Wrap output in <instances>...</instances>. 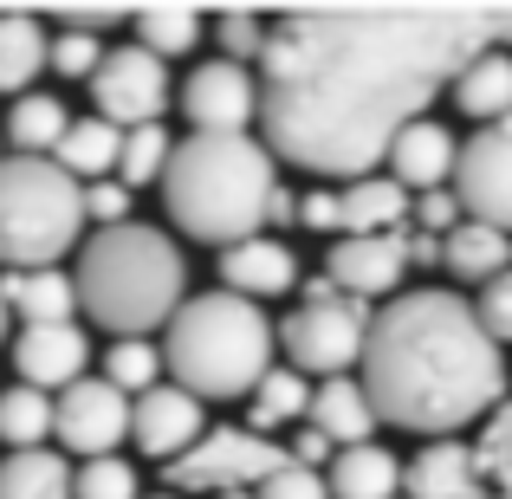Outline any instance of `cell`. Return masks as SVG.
Wrapping results in <instances>:
<instances>
[{"label":"cell","instance_id":"obj_38","mask_svg":"<svg viewBox=\"0 0 512 499\" xmlns=\"http://www.w3.org/2000/svg\"><path fill=\"white\" fill-rule=\"evenodd\" d=\"M461 221H467V208H461V195H454V188H435V195H415V214H409V227H415V234H428V240H448Z\"/></svg>","mask_w":512,"mask_h":499},{"label":"cell","instance_id":"obj_29","mask_svg":"<svg viewBox=\"0 0 512 499\" xmlns=\"http://www.w3.org/2000/svg\"><path fill=\"white\" fill-rule=\"evenodd\" d=\"M65 130H72V111H65L59 98H46V91H26V98H13L7 111V143L20 156H52L65 143Z\"/></svg>","mask_w":512,"mask_h":499},{"label":"cell","instance_id":"obj_13","mask_svg":"<svg viewBox=\"0 0 512 499\" xmlns=\"http://www.w3.org/2000/svg\"><path fill=\"white\" fill-rule=\"evenodd\" d=\"M182 111L195 124V137H247V124L260 117V85L247 65L208 59L182 78Z\"/></svg>","mask_w":512,"mask_h":499},{"label":"cell","instance_id":"obj_1","mask_svg":"<svg viewBox=\"0 0 512 499\" xmlns=\"http://www.w3.org/2000/svg\"><path fill=\"white\" fill-rule=\"evenodd\" d=\"M512 39V13H292L260 59V130L292 169L363 182L422 104Z\"/></svg>","mask_w":512,"mask_h":499},{"label":"cell","instance_id":"obj_44","mask_svg":"<svg viewBox=\"0 0 512 499\" xmlns=\"http://www.w3.org/2000/svg\"><path fill=\"white\" fill-rule=\"evenodd\" d=\"M221 499H260V493H221Z\"/></svg>","mask_w":512,"mask_h":499},{"label":"cell","instance_id":"obj_21","mask_svg":"<svg viewBox=\"0 0 512 499\" xmlns=\"http://www.w3.org/2000/svg\"><path fill=\"white\" fill-rule=\"evenodd\" d=\"M402 487H409V499H487L480 493L474 448H461V441H428V448L402 467Z\"/></svg>","mask_w":512,"mask_h":499},{"label":"cell","instance_id":"obj_39","mask_svg":"<svg viewBox=\"0 0 512 499\" xmlns=\"http://www.w3.org/2000/svg\"><path fill=\"white\" fill-rule=\"evenodd\" d=\"M260 499H331V480L318 474V467H299V461H292V467H279V474L260 487Z\"/></svg>","mask_w":512,"mask_h":499},{"label":"cell","instance_id":"obj_36","mask_svg":"<svg viewBox=\"0 0 512 499\" xmlns=\"http://www.w3.org/2000/svg\"><path fill=\"white\" fill-rule=\"evenodd\" d=\"M98 65H104V39L98 33H78V26L52 33V72L59 78H98Z\"/></svg>","mask_w":512,"mask_h":499},{"label":"cell","instance_id":"obj_12","mask_svg":"<svg viewBox=\"0 0 512 499\" xmlns=\"http://www.w3.org/2000/svg\"><path fill=\"white\" fill-rule=\"evenodd\" d=\"M454 195H461L467 221H487L500 234H512V117L467 137L461 169H454Z\"/></svg>","mask_w":512,"mask_h":499},{"label":"cell","instance_id":"obj_42","mask_svg":"<svg viewBox=\"0 0 512 499\" xmlns=\"http://www.w3.org/2000/svg\"><path fill=\"white\" fill-rule=\"evenodd\" d=\"M292 461H299V467H318V461H338V448H331V441L318 435L312 422H305V428H299V441H292Z\"/></svg>","mask_w":512,"mask_h":499},{"label":"cell","instance_id":"obj_27","mask_svg":"<svg viewBox=\"0 0 512 499\" xmlns=\"http://www.w3.org/2000/svg\"><path fill=\"white\" fill-rule=\"evenodd\" d=\"M402 493V461L389 448H344L331 461V499H396Z\"/></svg>","mask_w":512,"mask_h":499},{"label":"cell","instance_id":"obj_33","mask_svg":"<svg viewBox=\"0 0 512 499\" xmlns=\"http://www.w3.org/2000/svg\"><path fill=\"white\" fill-rule=\"evenodd\" d=\"M169 156H175V137L163 124H143V130H124V163H117V182L124 188H150L169 175Z\"/></svg>","mask_w":512,"mask_h":499},{"label":"cell","instance_id":"obj_45","mask_svg":"<svg viewBox=\"0 0 512 499\" xmlns=\"http://www.w3.org/2000/svg\"><path fill=\"white\" fill-rule=\"evenodd\" d=\"M143 499H182V493H143Z\"/></svg>","mask_w":512,"mask_h":499},{"label":"cell","instance_id":"obj_10","mask_svg":"<svg viewBox=\"0 0 512 499\" xmlns=\"http://www.w3.org/2000/svg\"><path fill=\"white\" fill-rule=\"evenodd\" d=\"M169 98H182V91L169 85V65L143 46H111L104 65H98V78H91V104H98V117L117 124V130L163 124Z\"/></svg>","mask_w":512,"mask_h":499},{"label":"cell","instance_id":"obj_9","mask_svg":"<svg viewBox=\"0 0 512 499\" xmlns=\"http://www.w3.org/2000/svg\"><path fill=\"white\" fill-rule=\"evenodd\" d=\"M409 266H441V240L415 234V227H402V234H363V240H338V247L325 253V279L344 292V299H383V292L402 286V273Z\"/></svg>","mask_w":512,"mask_h":499},{"label":"cell","instance_id":"obj_6","mask_svg":"<svg viewBox=\"0 0 512 499\" xmlns=\"http://www.w3.org/2000/svg\"><path fill=\"white\" fill-rule=\"evenodd\" d=\"M85 234V182L52 156H0V273H39Z\"/></svg>","mask_w":512,"mask_h":499},{"label":"cell","instance_id":"obj_8","mask_svg":"<svg viewBox=\"0 0 512 499\" xmlns=\"http://www.w3.org/2000/svg\"><path fill=\"white\" fill-rule=\"evenodd\" d=\"M279 467H292V448H279L273 435H253V428H208V435H201L175 467H163V474H169V493L221 499V493H260Z\"/></svg>","mask_w":512,"mask_h":499},{"label":"cell","instance_id":"obj_26","mask_svg":"<svg viewBox=\"0 0 512 499\" xmlns=\"http://www.w3.org/2000/svg\"><path fill=\"white\" fill-rule=\"evenodd\" d=\"M454 104H461L480 130L506 124V117H512V59H506V52H487V59L467 65V72L454 78Z\"/></svg>","mask_w":512,"mask_h":499},{"label":"cell","instance_id":"obj_19","mask_svg":"<svg viewBox=\"0 0 512 499\" xmlns=\"http://www.w3.org/2000/svg\"><path fill=\"white\" fill-rule=\"evenodd\" d=\"M312 428L331 441V448H370L376 435V402L363 389V376H331V383L312 389Z\"/></svg>","mask_w":512,"mask_h":499},{"label":"cell","instance_id":"obj_31","mask_svg":"<svg viewBox=\"0 0 512 499\" xmlns=\"http://www.w3.org/2000/svg\"><path fill=\"white\" fill-rule=\"evenodd\" d=\"M163 344H150V337H117L111 350H104V383L124 389L130 402L150 396V389H163Z\"/></svg>","mask_w":512,"mask_h":499},{"label":"cell","instance_id":"obj_15","mask_svg":"<svg viewBox=\"0 0 512 499\" xmlns=\"http://www.w3.org/2000/svg\"><path fill=\"white\" fill-rule=\"evenodd\" d=\"M208 435V402L188 396L182 383H163L150 396H137V415H130V441H137L150 461H182L195 441Z\"/></svg>","mask_w":512,"mask_h":499},{"label":"cell","instance_id":"obj_20","mask_svg":"<svg viewBox=\"0 0 512 499\" xmlns=\"http://www.w3.org/2000/svg\"><path fill=\"white\" fill-rule=\"evenodd\" d=\"M0 299L20 325H72L78 305V273H59V266H39V273H0Z\"/></svg>","mask_w":512,"mask_h":499},{"label":"cell","instance_id":"obj_4","mask_svg":"<svg viewBox=\"0 0 512 499\" xmlns=\"http://www.w3.org/2000/svg\"><path fill=\"white\" fill-rule=\"evenodd\" d=\"M78 305L111 337L169 331V318L188 305V260L182 247L150 221L98 227L78 253Z\"/></svg>","mask_w":512,"mask_h":499},{"label":"cell","instance_id":"obj_22","mask_svg":"<svg viewBox=\"0 0 512 499\" xmlns=\"http://www.w3.org/2000/svg\"><path fill=\"white\" fill-rule=\"evenodd\" d=\"M441 266H448L461 286L487 292L500 273H512V234H500V227H487V221H461L441 240Z\"/></svg>","mask_w":512,"mask_h":499},{"label":"cell","instance_id":"obj_30","mask_svg":"<svg viewBox=\"0 0 512 499\" xmlns=\"http://www.w3.org/2000/svg\"><path fill=\"white\" fill-rule=\"evenodd\" d=\"M0 441H7L13 454L46 448L52 441V396L46 389H26V383L0 389Z\"/></svg>","mask_w":512,"mask_h":499},{"label":"cell","instance_id":"obj_43","mask_svg":"<svg viewBox=\"0 0 512 499\" xmlns=\"http://www.w3.org/2000/svg\"><path fill=\"white\" fill-rule=\"evenodd\" d=\"M7 325H13V312H7V299H0V344H7Z\"/></svg>","mask_w":512,"mask_h":499},{"label":"cell","instance_id":"obj_5","mask_svg":"<svg viewBox=\"0 0 512 499\" xmlns=\"http://www.w3.org/2000/svg\"><path fill=\"white\" fill-rule=\"evenodd\" d=\"M273 344L279 331L266 312L240 292H195L163 331V363L169 376L201 402H234L273 376Z\"/></svg>","mask_w":512,"mask_h":499},{"label":"cell","instance_id":"obj_2","mask_svg":"<svg viewBox=\"0 0 512 499\" xmlns=\"http://www.w3.org/2000/svg\"><path fill=\"white\" fill-rule=\"evenodd\" d=\"M363 389L376 422L448 441L454 428L487 422L506 402V357L461 292L422 286L376 312L363 344Z\"/></svg>","mask_w":512,"mask_h":499},{"label":"cell","instance_id":"obj_40","mask_svg":"<svg viewBox=\"0 0 512 499\" xmlns=\"http://www.w3.org/2000/svg\"><path fill=\"white\" fill-rule=\"evenodd\" d=\"M85 221L124 227V221H130V188H124V182H91V188H85Z\"/></svg>","mask_w":512,"mask_h":499},{"label":"cell","instance_id":"obj_41","mask_svg":"<svg viewBox=\"0 0 512 499\" xmlns=\"http://www.w3.org/2000/svg\"><path fill=\"white\" fill-rule=\"evenodd\" d=\"M474 312H480V325L500 337V344H512V273H500L487 292H480V305H474Z\"/></svg>","mask_w":512,"mask_h":499},{"label":"cell","instance_id":"obj_34","mask_svg":"<svg viewBox=\"0 0 512 499\" xmlns=\"http://www.w3.org/2000/svg\"><path fill=\"white\" fill-rule=\"evenodd\" d=\"M474 467H480V480H487L493 493H512V402H500V409L480 422Z\"/></svg>","mask_w":512,"mask_h":499},{"label":"cell","instance_id":"obj_7","mask_svg":"<svg viewBox=\"0 0 512 499\" xmlns=\"http://www.w3.org/2000/svg\"><path fill=\"white\" fill-rule=\"evenodd\" d=\"M370 325L376 312L363 299H344L331 279H312V292H305L299 312H286V325H279V350H286V363L299 376H350V363L363 357V344H370Z\"/></svg>","mask_w":512,"mask_h":499},{"label":"cell","instance_id":"obj_17","mask_svg":"<svg viewBox=\"0 0 512 499\" xmlns=\"http://www.w3.org/2000/svg\"><path fill=\"white\" fill-rule=\"evenodd\" d=\"M415 214V195L396 175H363V182L338 188V240H363V234H402Z\"/></svg>","mask_w":512,"mask_h":499},{"label":"cell","instance_id":"obj_46","mask_svg":"<svg viewBox=\"0 0 512 499\" xmlns=\"http://www.w3.org/2000/svg\"><path fill=\"white\" fill-rule=\"evenodd\" d=\"M487 499H512V493H487Z\"/></svg>","mask_w":512,"mask_h":499},{"label":"cell","instance_id":"obj_18","mask_svg":"<svg viewBox=\"0 0 512 499\" xmlns=\"http://www.w3.org/2000/svg\"><path fill=\"white\" fill-rule=\"evenodd\" d=\"M221 279H227V292H240V299L260 305V299H279V292L299 286V260H292L286 240L253 234V240H240V247L221 253Z\"/></svg>","mask_w":512,"mask_h":499},{"label":"cell","instance_id":"obj_16","mask_svg":"<svg viewBox=\"0 0 512 499\" xmlns=\"http://www.w3.org/2000/svg\"><path fill=\"white\" fill-rule=\"evenodd\" d=\"M454 169H461V143H454V130L435 124V117L409 124L396 137V150H389V175H396L409 195H435V188H448Z\"/></svg>","mask_w":512,"mask_h":499},{"label":"cell","instance_id":"obj_11","mask_svg":"<svg viewBox=\"0 0 512 499\" xmlns=\"http://www.w3.org/2000/svg\"><path fill=\"white\" fill-rule=\"evenodd\" d=\"M130 415H137V402L124 389H111L104 376H85L65 396H52V441L78 461H104L130 441Z\"/></svg>","mask_w":512,"mask_h":499},{"label":"cell","instance_id":"obj_28","mask_svg":"<svg viewBox=\"0 0 512 499\" xmlns=\"http://www.w3.org/2000/svg\"><path fill=\"white\" fill-rule=\"evenodd\" d=\"M286 422H312V383L292 363H273V376L247 396V428L253 435H273Z\"/></svg>","mask_w":512,"mask_h":499},{"label":"cell","instance_id":"obj_37","mask_svg":"<svg viewBox=\"0 0 512 499\" xmlns=\"http://www.w3.org/2000/svg\"><path fill=\"white\" fill-rule=\"evenodd\" d=\"M214 39H221V52L234 65L247 59H266V46H273V26H260L253 13H227V20H214Z\"/></svg>","mask_w":512,"mask_h":499},{"label":"cell","instance_id":"obj_32","mask_svg":"<svg viewBox=\"0 0 512 499\" xmlns=\"http://www.w3.org/2000/svg\"><path fill=\"white\" fill-rule=\"evenodd\" d=\"M201 13H188V7H156V13H137V46L143 52H156V59H182V52H195L201 46Z\"/></svg>","mask_w":512,"mask_h":499},{"label":"cell","instance_id":"obj_35","mask_svg":"<svg viewBox=\"0 0 512 499\" xmlns=\"http://www.w3.org/2000/svg\"><path fill=\"white\" fill-rule=\"evenodd\" d=\"M72 499H143L137 467H130L124 454H104V461H78Z\"/></svg>","mask_w":512,"mask_h":499},{"label":"cell","instance_id":"obj_23","mask_svg":"<svg viewBox=\"0 0 512 499\" xmlns=\"http://www.w3.org/2000/svg\"><path fill=\"white\" fill-rule=\"evenodd\" d=\"M52 163L72 175V182H85V188L104 182V175L117 182V163H124V130L104 124L98 111H91V117H72V130H65V143L52 150Z\"/></svg>","mask_w":512,"mask_h":499},{"label":"cell","instance_id":"obj_25","mask_svg":"<svg viewBox=\"0 0 512 499\" xmlns=\"http://www.w3.org/2000/svg\"><path fill=\"white\" fill-rule=\"evenodd\" d=\"M72 480L78 461H65L52 448H26L0 461V499H72Z\"/></svg>","mask_w":512,"mask_h":499},{"label":"cell","instance_id":"obj_3","mask_svg":"<svg viewBox=\"0 0 512 499\" xmlns=\"http://www.w3.org/2000/svg\"><path fill=\"white\" fill-rule=\"evenodd\" d=\"M279 156L266 150V137H195L188 130L169 156L163 175V208L188 240L208 247H240L253 240L279 208Z\"/></svg>","mask_w":512,"mask_h":499},{"label":"cell","instance_id":"obj_14","mask_svg":"<svg viewBox=\"0 0 512 499\" xmlns=\"http://www.w3.org/2000/svg\"><path fill=\"white\" fill-rule=\"evenodd\" d=\"M91 363V337L85 325H20L13 337V370H20L26 389H46V396H65L72 383H85Z\"/></svg>","mask_w":512,"mask_h":499},{"label":"cell","instance_id":"obj_24","mask_svg":"<svg viewBox=\"0 0 512 499\" xmlns=\"http://www.w3.org/2000/svg\"><path fill=\"white\" fill-rule=\"evenodd\" d=\"M52 65V39L33 13H0V98H26Z\"/></svg>","mask_w":512,"mask_h":499}]
</instances>
